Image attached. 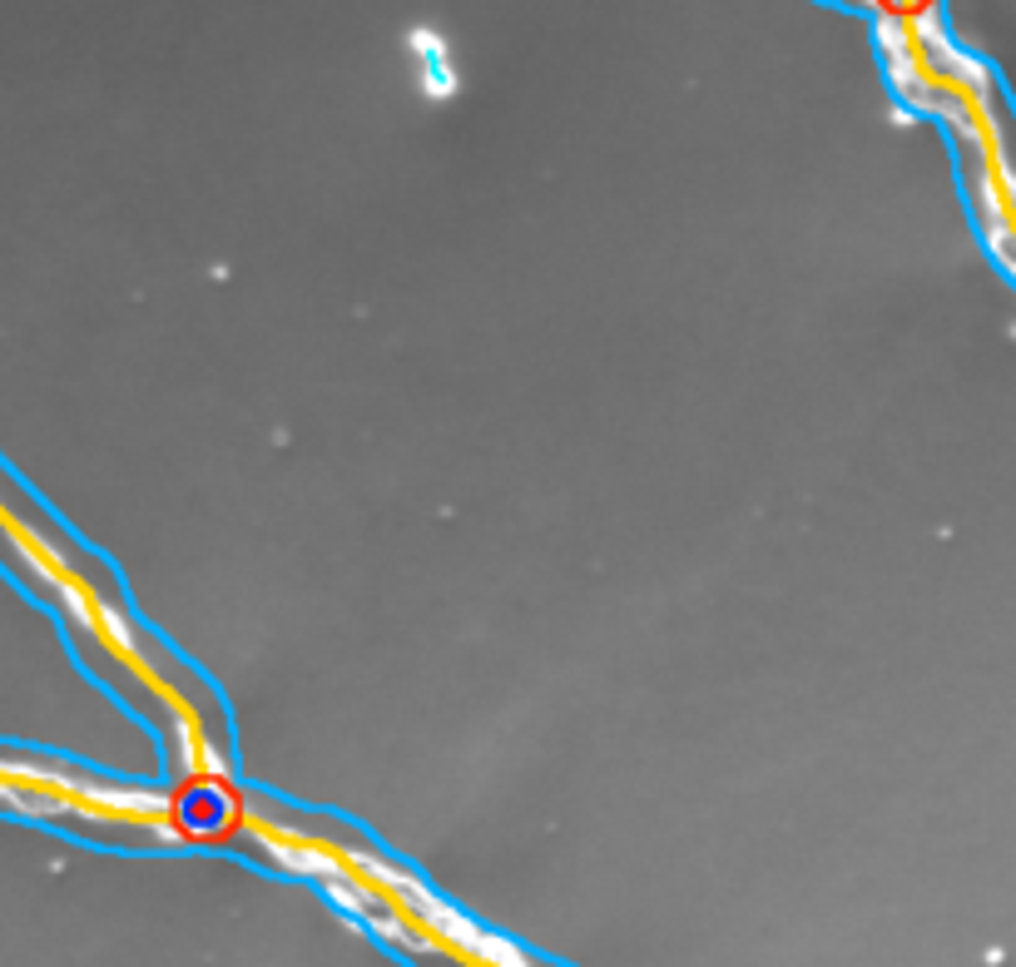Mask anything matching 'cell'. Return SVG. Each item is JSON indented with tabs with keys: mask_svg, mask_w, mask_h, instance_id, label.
Wrapping results in <instances>:
<instances>
[{
	"mask_svg": "<svg viewBox=\"0 0 1016 967\" xmlns=\"http://www.w3.org/2000/svg\"><path fill=\"white\" fill-rule=\"evenodd\" d=\"M179 824L189 828V834H224L228 824H234V794L214 789V784H199L194 794H179Z\"/></svg>",
	"mask_w": 1016,
	"mask_h": 967,
	"instance_id": "obj_1",
	"label": "cell"
}]
</instances>
